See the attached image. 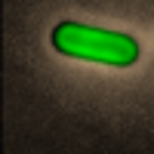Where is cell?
<instances>
[{"mask_svg": "<svg viewBox=\"0 0 154 154\" xmlns=\"http://www.w3.org/2000/svg\"><path fill=\"white\" fill-rule=\"evenodd\" d=\"M53 49L68 59H83V62H99L111 68H130L139 62V40L123 31H108L83 22H59L53 34Z\"/></svg>", "mask_w": 154, "mask_h": 154, "instance_id": "cell-1", "label": "cell"}]
</instances>
